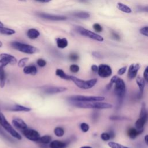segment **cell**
<instances>
[{"mask_svg": "<svg viewBox=\"0 0 148 148\" xmlns=\"http://www.w3.org/2000/svg\"><path fill=\"white\" fill-rule=\"evenodd\" d=\"M126 69H127V66H123V67L120 68L117 71L118 75H123L124 73H125V72L126 71Z\"/></svg>", "mask_w": 148, "mask_h": 148, "instance_id": "cell-41", "label": "cell"}, {"mask_svg": "<svg viewBox=\"0 0 148 148\" xmlns=\"http://www.w3.org/2000/svg\"><path fill=\"white\" fill-rule=\"evenodd\" d=\"M66 143L58 140H54L51 141L49 145L50 148H66Z\"/></svg>", "mask_w": 148, "mask_h": 148, "instance_id": "cell-17", "label": "cell"}, {"mask_svg": "<svg viewBox=\"0 0 148 148\" xmlns=\"http://www.w3.org/2000/svg\"><path fill=\"white\" fill-rule=\"evenodd\" d=\"M136 82L138 87L139 88V98H141L142 97L143 93V90L145 85V81L143 78L140 76H138L136 79Z\"/></svg>", "mask_w": 148, "mask_h": 148, "instance_id": "cell-15", "label": "cell"}, {"mask_svg": "<svg viewBox=\"0 0 148 148\" xmlns=\"http://www.w3.org/2000/svg\"><path fill=\"white\" fill-rule=\"evenodd\" d=\"M73 16L81 19H87L90 16V14L86 12H79L73 14Z\"/></svg>", "mask_w": 148, "mask_h": 148, "instance_id": "cell-27", "label": "cell"}, {"mask_svg": "<svg viewBox=\"0 0 148 148\" xmlns=\"http://www.w3.org/2000/svg\"><path fill=\"white\" fill-rule=\"evenodd\" d=\"M3 27V23L0 21V28L1 27Z\"/></svg>", "mask_w": 148, "mask_h": 148, "instance_id": "cell-51", "label": "cell"}, {"mask_svg": "<svg viewBox=\"0 0 148 148\" xmlns=\"http://www.w3.org/2000/svg\"><path fill=\"white\" fill-rule=\"evenodd\" d=\"M92 54L95 58H102V55L99 52L94 51V52L92 53Z\"/></svg>", "mask_w": 148, "mask_h": 148, "instance_id": "cell-44", "label": "cell"}, {"mask_svg": "<svg viewBox=\"0 0 148 148\" xmlns=\"http://www.w3.org/2000/svg\"><path fill=\"white\" fill-rule=\"evenodd\" d=\"M38 16L42 18H45L49 20H53V21H62V20H65L67 19L66 17L64 16L53 15V14H47L45 13H39Z\"/></svg>", "mask_w": 148, "mask_h": 148, "instance_id": "cell-12", "label": "cell"}, {"mask_svg": "<svg viewBox=\"0 0 148 148\" xmlns=\"http://www.w3.org/2000/svg\"><path fill=\"white\" fill-rule=\"evenodd\" d=\"M29 60V58L28 57H24L21 59H20L19 60V61L18 62V66L20 68H22V67H24L26 63L28 62V61Z\"/></svg>", "mask_w": 148, "mask_h": 148, "instance_id": "cell-31", "label": "cell"}, {"mask_svg": "<svg viewBox=\"0 0 148 148\" xmlns=\"http://www.w3.org/2000/svg\"><path fill=\"white\" fill-rule=\"evenodd\" d=\"M6 58L9 61V64L10 65H14L17 62V59L12 55L6 53H1L0 54V58Z\"/></svg>", "mask_w": 148, "mask_h": 148, "instance_id": "cell-23", "label": "cell"}, {"mask_svg": "<svg viewBox=\"0 0 148 148\" xmlns=\"http://www.w3.org/2000/svg\"><path fill=\"white\" fill-rule=\"evenodd\" d=\"M69 69L73 73H77V72H79V71L80 69V68L76 64H72L69 66Z\"/></svg>", "mask_w": 148, "mask_h": 148, "instance_id": "cell-33", "label": "cell"}, {"mask_svg": "<svg viewBox=\"0 0 148 148\" xmlns=\"http://www.w3.org/2000/svg\"><path fill=\"white\" fill-rule=\"evenodd\" d=\"M0 124L1 126L8 132L13 137L20 140L22 137L19 133H18L12 126V125L6 120L5 116L3 113L0 112Z\"/></svg>", "mask_w": 148, "mask_h": 148, "instance_id": "cell-5", "label": "cell"}, {"mask_svg": "<svg viewBox=\"0 0 148 148\" xmlns=\"http://www.w3.org/2000/svg\"><path fill=\"white\" fill-rule=\"evenodd\" d=\"M148 120V113L146 110V105L142 103L139 119L135 122V127L138 130H143L145 123Z\"/></svg>", "mask_w": 148, "mask_h": 148, "instance_id": "cell-6", "label": "cell"}, {"mask_svg": "<svg viewBox=\"0 0 148 148\" xmlns=\"http://www.w3.org/2000/svg\"><path fill=\"white\" fill-rule=\"evenodd\" d=\"M12 124L16 128L21 131L27 128V125L24 121V120H23L20 118H18V117L14 118L12 120Z\"/></svg>", "mask_w": 148, "mask_h": 148, "instance_id": "cell-14", "label": "cell"}, {"mask_svg": "<svg viewBox=\"0 0 148 148\" xmlns=\"http://www.w3.org/2000/svg\"><path fill=\"white\" fill-rule=\"evenodd\" d=\"M110 119L112 120H120L122 119H124V117H121V116H110Z\"/></svg>", "mask_w": 148, "mask_h": 148, "instance_id": "cell-43", "label": "cell"}, {"mask_svg": "<svg viewBox=\"0 0 148 148\" xmlns=\"http://www.w3.org/2000/svg\"><path fill=\"white\" fill-rule=\"evenodd\" d=\"M117 8L124 12V13H131L132 12V9L131 8H130L128 6L123 3H121V2H118L117 3Z\"/></svg>", "mask_w": 148, "mask_h": 148, "instance_id": "cell-21", "label": "cell"}, {"mask_svg": "<svg viewBox=\"0 0 148 148\" xmlns=\"http://www.w3.org/2000/svg\"><path fill=\"white\" fill-rule=\"evenodd\" d=\"M56 43L58 47L60 49H64L68 45V40L65 38H57L56 39Z\"/></svg>", "mask_w": 148, "mask_h": 148, "instance_id": "cell-22", "label": "cell"}, {"mask_svg": "<svg viewBox=\"0 0 148 148\" xmlns=\"http://www.w3.org/2000/svg\"><path fill=\"white\" fill-rule=\"evenodd\" d=\"M0 33L3 35H11L13 34H14L16 33L15 31L9 28H6V27H1L0 28Z\"/></svg>", "mask_w": 148, "mask_h": 148, "instance_id": "cell-26", "label": "cell"}, {"mask_svg": "<svg viewBox=\"0 0 148 148\" xmlns=\"http://www.w3.org/2000/svg\"><path fill=\"white\" fill-rule=\"evenodd\" d=\"M89 125L86 123H82L80 124V129L83 132H86L89 130Z\"/></svg>", "mask_w": 148, "mask_h": 148, "instance_id": "cell-34", "label": "cell"}, {"mask_svg": "<svg viewBox=\"0 0 148 148\" xmlns=\"http://www.w3.org/2000/svg\"><path fill=\"white\" fill-rule=\"evenodd\" d=\"M56 75L62 79L70 80V76L66 74L65 72L61 69H57L56 71Z\"/></svg>", "mask_w": 148, "mask_h": 148, "instance_id": "cell-24", "label": "cell"}, {"mask_svg": "<svg viewBox=\"0 0 148 148\" xmlns=\"http://www.w3.org/2000/svg\"><path fill=\"white\" fill-rule=\"evenodd\" d=\"M19 1H21V2H26L27 0H18Z\"/></svg>", "mask_w": 148, "mask_h": 148, "instance_id": "cell-52", "label": "cell"}, {"mask_svg": "<svg viewBox=\"0 0 148 148\" xmlns=\"http://www.w3.org/2000/svg\"><path fill=\"white\" fill-rule=\"evenodd\" d=\"M76 29H77V32L80 35H82L83 36L88 37L90 39H92L93 40H97L98 42H103L104 40L102 36H101L95 32H93L88 29H85L83 27H77Z\"/></svg>", "mask_w": 148, "mask_h": 148, "instance_id": "cell-8", "label": "cell"}, {"mask_svg": "<svg viewBox=\"0 0 148 148\" xmlns=\"http://www.w3.org/2000/svg\"><path fill=\"white\" fill-rule=\"evenodd\" d=\"M67 90L66 87H56L52 86L49 87L45 89L44 92L47 94H54L57 93H60L65 91Z\"/></svg>", "mask_w": 148, "mask_h": 148, "instance_id": "cell-13", "label": "cell"}, {"mask_svg": "<svg viewBox=\"0 0 148 148\" xmlns=\"http://www.w3.org/2000/svg\"><path fill=\"white\" fill-rule=\"evenodd\" d=\"M11 46L15 50L28 54H35L39 52V50L36 47L32 45L20 43L19 42H13L11 43Z\"/></svg>", "mask_w": 148, "mask_h": 148, "instance_id": "cell-3", "label": "cell"}, {"mask_svg": "<svg viewBox=\"0 0 148 148\" xmlns=\"http://www.w3.org/2000/svg\"><path fill=\"white\" fill-rule=\"evenodd\" d=\"M140 67V65L139 63H134L130 66L128 71V77L129 79L132 80L136 76Z\"/></svg>", "mask_w": 148, "mask_h": 148, "instance_id": "cell-11", "label": "cell"}, {"mask_svg": "<svg viewBox=\"0 0 148 148\" xmlns=\"http://www.w3.org/2000/svg\"><path fill=\"white\" fill-rule=\"evenodd\" d=\"M2 46V43L0 41V47H1Z\"/></svg>", "mask_w": 148, "mask_h": 148, "instance_id": "cell-53", "label": "cell"}, {"mask_svg": "<svg viewBox=\"0 0 148 148\" xmlns=\"http://www.w3.org/2000/svg\"><path fill=\"white\" fill-rule=\"evenodd\" d=\"M70 80L72 81L77 87L82 89H90L93 87L97 82L96 78L84 80L73 76H70Z\"/></svg>", "mask_w": 148, "mask_h": 148, "instance_id": "cell-4", "label": "cell"}, {"mask_svg": "<svg viewBox=\"0 0 148 148\" xmlns=\"http://www.w3.org/2000/svg\"><path fill=\"white\" fill-rule=\"evenodd\" d=\"M113 84H115L114 92H115V94L117 95L119 99V101H122L125 96V91H126L125 84L124 80L117 76H114L112 77L109 83L106 85V89L108 90H110Z\"/></svg>", "mask_w": 148, "mask_h": 148, "instance_id": "cell-1", "label": "cell"}, {"mask_svg": "<svg viewBox=\"0 0 148 148\" xmlns=\"http://www.w3.org/2000/svg\"><path fill=\"white\" fill-rule=\"evenodd\" d=\"M139 32L142 35L148 37V26L141 28L139 30Z\"/></svg>", "mask_w": 148, "mask_h": 148, "instance_id": "cell-35", "label": "cell"}, {"mask_svg": "<svg viewBox=\"0 0 148 148\" xmlns=\"http://www.w3.org/2000/svg\"><path fill=\"white\" fill-rule=\"evenodd\" d=\"M22 131L24 135L30 140L38 142L39 138H40L39 133L36 130L26 128Z\"/></svg>", "mask_w": 148, "mask_h": 148, "instance_id": "cell-9", "label": "cell"}, {"mask_svg": "<svg viewBox=\"0 0 148 148\" xmlns=\"http://www.w3.org/2000/svg\"><path fill=\"white\" fill-rule=\"evenodd\" d=\"M72 105L73 106L86 109H109L112 107V105L109 103L101 102V101L98 102H81V101H71Z\"/></svg>", "mask_w": 148, "mask_h": 148, "instance_id": "cell-2", "label": "cell"}, {"mask_svg": "<svg viewBox=\"0 0 148 148\" xmlns=\"http://www.w3.org/2000/svg\"><path fill=\"white\" fill-rule=\"evenodd\" d=\"M27 35L29 39H35L40 35V32H39V31L35 28H31L28 30L27 32Z\"/></svg>", "mask_w": 148, "mask_h": 148, "instance_id": "cell-20", "label": "cell"}, {"mask_svg": "<svg viewBox=\"0 0 148 148\" xmlns=\"http://www.w3.org/2000/svg\"><path fill=\"white\" fill-rule=\"evenodd\" d=\"M69 58L72 61H77L79 58V56L77 54L73 53H71L69 54Z\"/></svg>", "mask_w": 148, "mask_h": 148, "instance_id": "cell-38", "label": "cell"}, {"mask_svg": "<svg viewBox=\"0 0 148 148\" xmlns=\"http://www.w3.org/2000/svg\"><path fill=\"white\" fill-rule=\"evenodd\" d=\"M108 146L110 148H129V147L123 146L120 143L114 142H109L108 143Z\"/></svg>", "mask_w": 148, "mask_h": 148, "instance_id": "cell-30", "label": "cell"}, {"mask_svg": "<svg viewBox=\"0 0 148 148\" xmlns=\"http://www.w3.org/2000/svg\"><path fill=\"white\" fill-rule=\"evenodd\" d=\"M36 1L38 2H42V3H46V2H49L51 0H35Z\"/></svg>", "mask_w": 148, "mask_h": 148, "instance_id": "cell-48", "label": "cell"}, {"mask_svg": "<svg viewBox=\"0 0 148 148\" xmlns=\"http://www.w3.org/2000/svg\"><path fill=\"white\" fill-rule=\"evenodd\" d=\"M54 134L58 136V137H61L64 135V130L62 128L60 127H56L54 130Z\"/></svg>", "mask_w": 148, "mask_h": 148, "instance_id": "cell-29", "label": "cell"}, {"mask_svg": "<svg viewBox=\"0 0 148 148\" xmlns=\"http://www.w3.org/2000/svg\"><path fill=\"white\" fill-rule=\"evenodd\" d=\"M91 70L94 72H98V66L96 65H92L91 66Z\"/></svg>", "mask_w": 148, "mask_h": 148, "instance_id": "cell-45", "label": "cell"}, {"mask_svg": "<svg viewBox=\"0 0 148 148\" xmlns=\"http://www.w3.org/2000/svg\"><path fill=\"white\" fill-rule=\"evenodd\" d=\"M9 64V61L6 58H0V68H4Z\"/></svg>", "mask_w": 148, "mask_h": 148, "instance_id": "cell-32", "label": "cell"}, {"mask_svg": "<svg viewBox=\"0 0 148 148\" xmlns=\"http://www.w3.org/2000/svg\"><path fill=\"white\" fill-rule=\"evenodd\" d=\"M144 139H145V142L146 144L148 146V135H146L145 136Z\"/></svg>", "mask_w": 148, "mask_h": 148, "instance_id": "cell-47", "label": "cell"}, {"mask_svg": "<svg viewBox=\"0 0 148 148\" xmlns=\"http://www.w3.org/2000/svg\"><path fill=\"white\" fill-rule=\"evenodd\" d=\"M80 148H92V147L90 146H84L81 147Z\"/></svg>", "mask_w": 148, "mask_h": 148, "instance_id": "cell-50", "label": "cell"}, {"mask_svg": "<svg viewBox=\"0 0 148 148\" xmlns=\"http://www.w3.org/2000/svg\"><path fill=\"white\" fill-rule=\"evenodd\" d=\"M6 82V76L5 72L4 71V68H0V87L1 88L3 87Z\"/></svg>", "mask_w": 148, "mask_h": 148, "instance_id": "cell-25", "label": "cell"}, {"mask_svg": "<svg viewBox=\"0 0 148 148\" xmlns=\"http://www.w3.org/2000/svg\"><path fill=\"white\" fill-rule=\"evenodd\" d=\"M109 134L110 136V138L112 139L113 138L114 136H115V134H114V132L113 131V130H110L109 132Z\"/></svg>", "mask_w": 148, "mask_h": 148, "instance_id": "cell-46", "label": "cell"}, {"mask_svg": "<svg viewBox=\"0 0 148 148\" xmlns=\"http://www.w3.org/2000/svg\"><path fill=\"white\" fill-rule=\"evenodd\" d=\"M9 110L14 112H29L31 110V108L18 104H15L9 108Z\"/></svg>", "mask_w": 148, "mask_h": 148, "instance_id": "cell-18", "label": "cell"}, {"mask_svg": "<svg viewBox=\"0 0 148 148\" xmlns=\"http://www.w3.org/2000/svg\"><path fill=\"white\" fill-rule=\"evenodd\" d=\"M143 10L145 11V12H148V6H146V7H144L143 9Z\"/></svg>", "mask_w": 148, "mask_h": 148, "instance_id": "cell-49", "label": "cell"}, {"mask_svg": "<svg viewBox=\"0 0 148 148\" xmlns=\"http://www.w3.org/2000/svg\"><path fill=\"white\" fill-rule=\"evenodd\" d=\"M70 101L81 102H98L105 99L102 96H86V95H73L69 98Z\"/></svg>", "mask_w": 148, "mask_h": 148, "instance_id": "cell-7", "label": "cell"}, {"mask_svg": "<svg viewBox=\"0 0 148 148\" xmlns=\"http://www.w3.org/2000/svg\"><path fill=\"white\" fill-rule=\"evenodd\" d=\"M23 72L25 74H30L32 75H35L37 73V68L34 65L26 66L23 68Z\"/></svg>", "mask_w": 148, "mask_h": 148, "instance_id": "cell-19", "label": "cell"}, {"mask_svg": "<svg viewBox=\"0 0 148 148\" xmlns=\"http://www.w3.org/2000/svg\"><path fill=\"white\" fill-rule=\"evenodd\" d=\"M51 142V136L47 135L40 136V138L38 140V142L42 143L43 144H47L50 143Z\"/></svg>", "mask_w": 148, "mask_h": 148, "instance_id": "cell-28", "label": "cell"}, {"mask_svg": "<svg viewBox=\"0 0 148 148\" xmlns=\"http://www.w3.org/2000/svg\"><path fill=\"white\" fill-rule=\"evenodd\" d=\"M143 130H138L137 128H130L127 131V134L128 136L131 139H135L136 138L138 135H139L140 134L142 133Z\"/></svg>", "mask_w": 148, "mask_h": 148, "instance_id": "cell-16", "label": "cell"}, {"mask_svg": "<svg viewBox=\"0 0 148 148\" xmlns=\"http://www.w3.org/2000/svg\"><path fill=\"white\" fill-rule=\"evenodd\" d=\"M98 74L101 77H108L112 74V69L108 65L100 64L98 66Z\"/></svg>", "mask_w": 148, "mask_h": 148, "instance_id": "cell-10", "label": "cell"}, {"mask_svg": "<svg viewBox=\"0 0 148 148\" xmlns=\"http://www.w3.org/2000/svg\"><path fill=\"white\" fill-rule=\"evenodd\" d=\"M111 36L112 37L115 39V40H119L120 39V35L116 32H114V31H112L111 32Z\"/></svg>", "mask_w": 148, "mask_h": 148, "instance_id": "cell-40", "label": "cell"}, {"mask_svg": "<svg viewBox=\"0 0 148 148\" xmlns=\"http://www.w3.org/2000/svg\"><path fill=\"white\" fill-rule=\"evenodd\" d=\"M93 28L97 32H101L102 31L103 29L102 26L98 23H95L93 25Z\"/></svg>", "mask_w": 148, "mask_h": 148, "instance_id": "cell-37", "label": "cell"}, {"mask_svg": "<svg viewBox=\"0 0 148 148\" xmlns=\"http://www.w3.org/2000/svg\"><path fill=\"white\" fill-rule=\"evenodd\" d=\"M101 139L104 140V141H107L109 140L110 139V136L109 134V132H103L101 135Z\"/></svg>", "mask_w": 148, "mask_h": 148, "instance_id": "cell-36", "label": "cell"}, {"mask_svg": "<svg viewBox=\"0 0 148 148\" xmlns=\"http://www.w3.org/2000/svg\"><path fill=\"white\" fill-rule=\"evenodd\" d=\"M143 77L146 81L148 82V66L145 68V69L144 71Z\"/></svg>", "mask_w": 148, "mask_h": 148, "instance_id": "cell-42", "label": "cell"}, {"mask_svg": "<svg viewBox=\"0 0 148 148\" xmlns=\"http://www.w3.org/2000/svg\"><path fill=\"white\" fill-rule=\"evenodd\" d=\"M36 63H37L38 65L40 67H44L46 65V61L42 58H39L37 60Z\"/></svg>", "mask_w": 148, "mask_h": 148, "instance_id": "cell-39", "label": "cell"}]
</instances>
